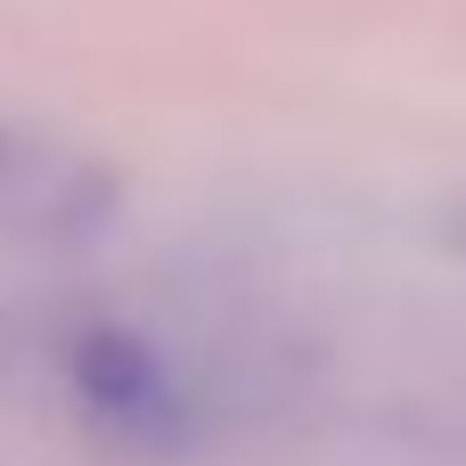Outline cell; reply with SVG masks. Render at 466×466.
Segmentation results:
<instances>
[{"label": "cell", "mask_w": 466, "mask_h": 466, "mask_svg": "<svg viewBox=\"0 0 466 466\" xmlns=\"http://www.w3.org/2000/svg\"><path fill=\"white\" fill-rule=\"evenodd\" d=\"M115 197L98 156L0 123V246H82L115 221Z\"/></svg>", "instance_id": "obj_1"}, {"label": "cell", "mask_w": 466, "mask_h": 466, "mask_svg": "<svg viewBox=\"0 0 466 466\" xmlns=\"http://www.w3.org/2000/svg\"><path fill=\"white\" fill-rule=\"evenodd\" d=\"M74 393H82L90 418H106V426H123V434H180V426H188V418H180V393H172V377H164V360H156L139 336H115V328H98V336L74 344Z\"/></svg>", "instance_id": "obj_2"}]
</instances>
